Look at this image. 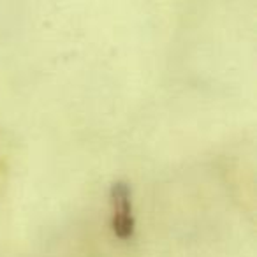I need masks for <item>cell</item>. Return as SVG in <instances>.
Returning <instances> with one entry per match:
<instances>
[{
  "mask_svg": "<svg viewBox=\"0 0 257 257\" xmlns=\"http://www.w3.org/2000/svg\"><path fill=\"white\" fill-rule=\"evenodd\" d=\"M111 206H113V231L120 239H128L134 232L131 192L125 183H114L111 189Z\"/></svg>",
  "mask_w": 257,
  "mask_h": 257,
  "instance_id": "6da1fadb",
  "label": "cell"
}]
</instances>
